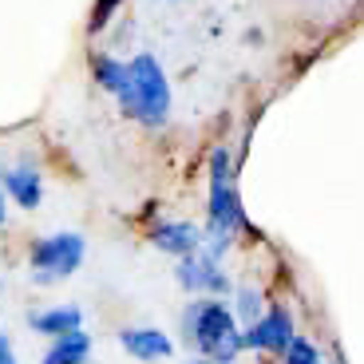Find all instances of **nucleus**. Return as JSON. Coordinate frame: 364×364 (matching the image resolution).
<instances>
[{
	"label": "nucleus",
	"instance_id": "1",
	"mask_svg": "<svg viewBox=\"0 0 364 364\" xmlns=\"http://www.w3.org/2000/svg\"><path fill=\"white\" fill-rule=\"evenodd\" d=\"M182 341L194 348V356L210 364H234L237 353L246 348L234 309L218 297H194L182 309Z\"/></svg>",
	"mask_w": 364,
	"mask_h": 364
},
{
	"label": "nucleus",
	"instance_id": "2",
	"mask_svg": "<svg viewBox=\"0 0 364 364\" xmlns=\"http://www.w3.org/2000/svg\"><path fill=\"white\" fill-rule=\"evenodd\" d=\"M242 230H250V222H246V206H242V194H237V182H234V159H230L226 146H218V151L210 155L206 250L214 257H222Z\"/></svg>",
	"mask_w": 364,
	"mask_h": 364
},
{
	"label": "nucleus",
	"instance_id": "3",
	"mask_svg": "<svg viewBox=\"0 0 364 364\" xmlns=\"http://www.w3.org/2000/svg\"><path fill=\"white\" fill-rule=\"evenodd\" d=\"M131 80L119 95V107L123 115H131L143 127H163L171 119V80H166V68L159 64L151 52H139L135 60H127Z\"/></svg>",
	"mask_w": 364,
	"mask_h": 364
},
{
	"label": "nucleus",
	"instance_id": "4",
	"mask_svg": "<svg viewBox=\"0 0 364 364\" xmlns=\"http://www.w3.org/2000/svg\"><path fill=\"white\" fill-rule=\"evenodd\" d=\"M83 257H87V242H83V234L64 230V234L40 237L36 246H32V254H28V265H32V277H36V282L52 285V282L72 277V273L83 265Z\"/></svg>",
	"mask_w": 364,
	"mask_h": 364
},
{
	"label": "nucleus",
	"instance_id": "5",
	"mask_svg": "<svg viewBox=\"0 0 364 364\" xmlns=\"http://www.w3.org/2000/svg\"><path fill=\"white\" fill-rule=\"evenodd\" d=\"M174 277H178V285L191 293V297H226L230 293V277H226V269H222V257H214L206 246H202L198 254L182 257Z\"/></svg>",
	"mask_w": 364,
	"mask_h": 364
},
{
	"label": "nucleus",
	"instance_id": "6",
	"mask_svg": "<svg viewBox=\"0 0 364 364\" xmlns=\"http://www.w3.org/2000/svg\"><path fill=\"white\" fill-rule=\"evenodd\" d=\"M242 337H246V348H254V353H282L297 341V333H293V317L289 309H282V305H269L265 309V317L257 321V325L242 328Z\"/></svg>",
	"mask_w": 364,
	"mask_h": 364
},
{
	"label": "nucleus",
	"instance_id": "7",
	"mask_svg": "<svg viewBox=\"0 0 364 364\" xmlns=\"http://www.w3.org/2000/svg\"><path fill=\"white\" fill-rule=\"evenodd\" d=\"M151 242H155V250H163V254L182 262V257L198 254L206 246V230H198L194 222H159L151 230Z\"/></svg>",
	"mask_w": 364,
	"mask_h": 364
},
{
	"label": "nucleus",
	"instance_id": "8",
	"mask_svg": "<svg viewBox=\"0 0 364 364\" xmlns=\"http://www.w3.org/2000/svg\"><path fill=\"white\" fill-rule=\"evenodd\" d=\"M119 345H123V353H127V356H135V360H143V364L166 360V356L174 353V341L166 337L163 328H151V325L123 328V333H119Z\"/></svg>",
	"mask_w": 364,
	"mask_h": 364
},
{
	"label": "nucleus",
	"instance_id": "9",
	"mask_svg": "<svg viewBox=\"0 0 364 364\" xmlns=\"http://www.w3.org/2000/svg\"><path fill=\"white\" fill-rule=\"evenodd\" d=\"M28 328L32 333H40V337H72V333H80L83 328V313L75 309V305H48V309H32L28 313Z\"/></svg>",
	"mask_w": 364,
	"mask_h": 364
},
{
	"label": "nucleus",
	"instance_id": "10",
	"mask_svg": "<svg viewBox=\"0 0 364 364\" xmlns=\"http://www.w3.org/2000/svg\"><path fill=\"white\" fill-rule=\"evenodd\" d=\"M4 198H12L20 210H36L40 198H44V174L28 163L4 171Z\"/></svg>",
	"mask_w": 364,
	"mask_h": 364
},
{
	"label": "nucleus",
	"instance_id": "11",
	"mask_svg": "<svg viewBox=\"0 0 364 364\" xmlns=\"http://www.w3.org/2000/svg\"><path fill=\"white\" fill-rule=\"evenodd\" d=\"M87 356H91V337L80 328V333H72V337L52 341V348L44 353L40 364H87Z\"/></svg>",
	"mask_w": 364,
	"mask_h": 364
},
{
	"label": "nucleus",
	"instance_id": "12",
	"mask_svg": "<svg viewBox=\"0 0 364 364\" xmlns=\"http://www.w3.org/2000/svg\"><path fill=\"white\" fill-rule=\"evenodd\" d=\"M131 80V68L127 60H115V55H95V83H100L107 95H123V87H127Z\"/></svg>",
	"mask_w": 364,
	"mask_h": 364
},
{
	"label": "nucleus",
	"instance_id": "13",
	"mask_svg": "<svg viewBox=\"0 0 364 364\" xmlns=\"http://www.w3.org/2000/svg\"><path fill=\"white\" fill-rule=\"evenodd\" d=\"M234 317H237V325H257V321L265 317V305H262V293L257 289H250V285H242L237 289V301H234Z\"/></svg>",
	"mask_w": 364,
	"mask_h": 364
},
{
	"label": "nucleus",
	"instance_id": "14",
	"mask_svg": "<svg viewBox=\"0 0 364 364\" xmlns=\"http://www.w3.org/2000/svg\"><path fill=\"white\" fill-rule=\"evenodd\" d=\"M282 364H321V353H317V345H313V341L297 337L289 348H285V360Z\"/></svg>",
	"mask_w": 364,
	"mask_h": 364
},
{
	"label": "nucleus",
	"instance_id": "15",
	"mask_svg": "<svg viewBox=\"0 0 364 364\" xmlns=\"http://www.w3.org/2000/svg\"><path fill=\"white\" fill-rule=\"evenodd\" d=\"M123 4V0H95V9H91V32H100V28H107L111 20H115V9Z\"/></svg>",
	"mask_w": 364,
	"mask_h": 364
},
{
	"label": "nucleus",
	"instance_id": "16",
	"mask_svg": "<svg viewBox=\"0 0 364 364\" xmlns=\"http://www.w3.org/2000/svg\"><path fill=\"white\" fill-rule=\"evenodd\" d=\"M0 364H20L16 360V345L9 341V333H4V328H0Z\"/></svg>",
	"mask_w": 364,
	"mask_h": 364
},
{
	"label": "nucleus",
	"instance_id": "17",
	"mask_svg": "<svg viewBox=\"0 0 364 364\" xmlns=\"http://www.w3.org/2000/svg\"><path fill=\"white\" fill-rule=\"evenodd\" d=\"M9 218V198H4V191H0V222Z\"/></svg>",
	"mask_w": 364,
	"mask_h": 364
},
{
	"label": "nucleus",
	"instance_id": "18",
	"mask_svg": "<svg viewBox=\"0 0 364 364\" xmlns=\"http://www.w3.org/2000/svg\"><path fill=\"white\" fill-rule=\"evenodd\" d=\"M186 364H210V360H202V356H191V360H186Z\"/></svg>",
	"mask_w": 364,
	"mask_h": 364
}]
</instances>
